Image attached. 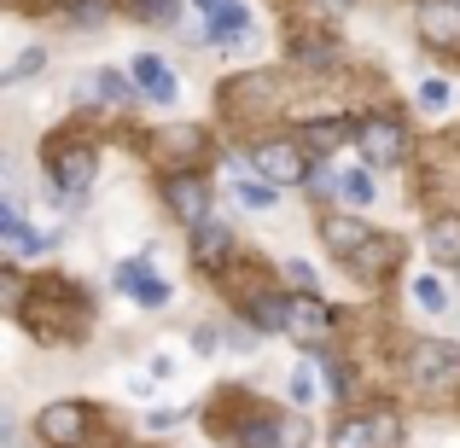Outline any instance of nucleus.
I'll return each mask as SVG.
<instances>
[{
	"label": "nucleus",
	"instance_id": "obj_2",
	"mask_svg": "<svg viewBox=\"0 0 460 448\" xmlns=\"http://www.w3.org/2000/svg\"><path fill=\"white\" fill-rule=\"evenodd\" d=\"M93 175H100V157H93L88 146H65L53 157V187L65 192V204L70 198H88L93 192Z\"/></svg>",
	"mask_w": 460,
	"mask_h": 448
},
{
	"label": "nucleus",
	"instance_id": "obj_22",
	"mask_svg": "<svg viewBox=\"0 0 460 448\" xmlns=\"http://www.w3.org/2000/svg\"><path fill=\"white\" fill-rule=\"evenodd\" d=\"M41 65H47V53H41V47H23V53L12 58L6 70H0V82H6V88H18V82H23V76H35Z\"/></svg>",
	"mask_w": 460,
	"mask_h": 448
},
{
	"label": "nucleus",
	"instance_id": "obj_20",
	"mask_svg": "<svg viewBox=\"0 0 460 448\" xmlns=\"http://www.w3.org/2000/svg\"><path fill=\"white\" fill-rule=\"evenodd\" d=\"M234 198L245 204V210H274V204H280V187H274V180H234Z\"/></svg>",
	"mask_w": 460,
	"mask_h": 448
},
{
	"label": "nucleus",
	"instance_id": "obj_28",
	"mask_svg": "<svg viewBox=\"0 0 460 448\" xmlns=\"http://www.w3.org/2000/svg\"><path fill=\"white\" fill-rule=\"evenodd\" d=\"M420 100H426L431 111H438V105H449V82H443V76H426V82H420Z\"/></svg>",
	"mask_w": 460,
	"mask_h": 448
},
{
	"label": "nucleus",
	"instance_id": "obj_12",
	"mask_svg": "<svg viewBox=\"0 0 460 448\" xmlns=\"http://www.w3.org/2000/svg\"><path fill=\"white\" fill-rule=\"evenodd\" d=\"M0 233H6V245H12V257H47V245H53V239L47 233H35V227H23V215H18V204H0Z\"/></svg>",
	"mask_w": 460,
	"mask_h": 448
},
{
	"label": "nucleus",
	"instance_id": "obj_13",
	"mask_svg": "<svg viewBox=\"0 0 460 448\" xmlns=\"http://www.w3.org/2000/svg\"><path fill=\"white\" fill-rule=\"evenodd\" d=\"M192 257H199V268H227V257H234V233L216 222H199V245H192Z\"/></svg>",
	"mask_w": 460,
	"mask_h": 448
},
{
	"label": "nucleus",
	"instance_id": "obj_15",
	"mask_svg": "<svg viewBox=\"0 0 460 448\" xmlns=\"http://www.w3.org/2000/svg\"><path fill=\"white\" fill-rule=\"evenodd\" d=\"M385 419H344L332 431V448H385Z\"/></svg>",
	"mask_w": 460,
	"mask_h": 448
},
{
	"label": "nucleus",
	"instance_id": "obj_10",
	"mask_svg": "<svg viewBox=\"0 0 460 448\" xmlns=\"http://www.w3.org/2000/svg\"><path fill=\"white\" fill-rule=\"evenodd\" d=\"M128 76H135V88L140 93H146V100L152 105H175V70H169L164 65V58H157V53H135V65H128Z\"/></svg>",
	"mask_w": 460,
	"mask_h": 448
},
{
	"label": "nucleus",
	"instance_id": "obj_26",
	"mask_svg": "<svg viewBox=\"0 0 460 448\" xmlns=\"http://www.w3.org/2000/svg\"><path fill=\"white\" fill-rule=\"evenodd\" d=\"M135 12H140L146 23H169V18L181 12V0H135Z\"/></svg>",
	"mask_w": 460,
	"mask_h": 448
},
{
	"label": "nucleus",
	"instance_id": "obj_17",
	"mask_svg": "<svg viewBox=\"0 0 460 448\" xmlns=\"http://www.w3.org/2000/svg\"><path fill=\"white\" fill-rule=\"evenodd\" d=\"M391 262H396V239H367V245L349 257V268L356 274H385Z\"/></svg>",
	"mask_w": 460,
	"mask_h": 448
},
{
	"label": "nucleus",
	"instance_id": "obj_14",
	"mask_svg": "<svg viewBox=\"0 0 460 448\" xmlns=\"http://www.w3.org/2000/svg\"><path fill=\"white\" fill-rule=\"evenodd\" d=\"M426 250H431L438 262H460V215H431Z\"/></svg>",
	"mask_w": 460,
	"mask_h": 448
},
{
	"label": "nucleus",
	"instance_id": "obj_18",
	"mask_svg": "<svg viewBox=\"0 0 460 448\" xmlns=\"http://www.w3.org/2000/svg\"><path fill=\"white\" fill-rule=\"evenodd\" d=\"M280 443H286L280 419H245L239 426V448H280Z\"/></svg>",
	"mask_w": 460,
	"mask_h": 448
},
{
	"label": "nucleus",
	"instance_id": "obj_31",
	"mask_svg": "<svg viewBox=\"0 0 460 448\" xmlns=\"http://www.w3.org/2000/svg\"><path fill=\"white\" fill-rule=\"evenodd\" d=\"M192 349H199V356H216V349H222V338H216L210 326H199V332H192Z\"/></svg>",
	"mask_w": 460,
	"mask_h": 448
},
{
	"label": "nucleus",
	"instance_id": "obj_33",
	"mask_svg": "<svg viewBox=\"0 0 460 448\" xmlns=\"http://www.w3.org/2000/svg\"><path fill=\"white\" fill-rule=\"evenodd\" d=\"M286 274H292L297 285H314V268H309V262H286Z\"/></svg>",
	"mask_w": 460,
	"mask_h": 448
},
{
	"label": "nucleus",
	"instance_id": "obj_25",
	"mask_svg": "<svg viewBox=\"0 0 460 448\" xmlns=\"http://www.w3.org/2000/svg\"><path fill=\"white\" fill-rule=\"evenodd\" d=\"M314 391H321V384H314V367H309V361H304V367H292V379H286V396H292L297 408H309Z\"/></svg>",
	"mask_w": 460,
	"mask_h": 448
},
{
	"label": "nucleus",
	"instance_id": "obj_21",
	"mask_svg": "<svg viewBox=\"0 0 460 448\" xmlns=\"http://www.w3.org/2000/svg\"><path fill=\"white\" fill-rule=\"evenodd\" d=\"M338 192H344L349 204H373V198H379V187H373L367 169H344V175H338Z\"/></svg>",
	"mask_w": 460,
	"mask_h": 448
},
{
	"label": "nucleus",
	"instance_id": "obj_34",
	"mask_svg": "<svg viewBox=\"0 0 460 448\" xmlns=\"http://www.w3.org/2000/svg\"><path fill=\"white\" fill-rule=\"evenodd\" d=\"M326 6H356V0H326Z\"/></svg>",
	"mask_w": 460,
	"mask_h": 448
},
{
	"label": "nucleus",
	"instance_id": "obj_3",
	"mask_svg": "<svg viewBox=\"0 0 460 448\" xmlns=\"http://www.w3.org/2000/svg\"><path fill=\"white\" fill-rule=\"evenodd\" d=\"M414 379L431 384V391H449V384H460V349L443 344V338H426V344L414 349Z\"/></svg>",
	"mask_w": 460,
	"mask_h": 448
},
{
	"label": "nucleus",
	"instance_id": "obj_27",
	"mask_svg": "<svg viewBox=\"0 0 460 448\" xmlns=\"http://www.w3.org/2000/svg\"><path fill=\"white\" fill-rule=\"evenodd\" d=\"M344 135H349V128H344V123H314V128H309V146H321V152H332V146H338V140H344Z\"/></svg>",
	"mask_w": 460,
	"mask_h": 448
},
{
	"label": "nucleus",
	"instance_id": "obj_9",
	"mask_svg": "<svg viewBox=\"0 0 460 448\" xmlns=\"http://www.w3.org/2000/svg\"><path fill=\"white\" fill-rule=\"evenodd\" d=\"M164 198H169V210L181 215V222H210V192H204V180L199 175H169L164 180Z\"/></svg>",
	"mask_w": 460,
	"mask_h": 448
},
{
	"label": "nucleus",
	"instance_id": "obj_16",
	"mask_svg": "<svg viewBox=\"0 0 460 448\" xmlns=\"http://www.w3.org/2000/svg\"><path fill=\"white\" fill-rule=\"evenodd\" d=\"M367 239H373V233H367L361 222H349V215H332V222H326V245H332V250H338L344 262L356 257V250L367 245Z\"/></svg>",
	"mask_w": 460,
	"mask_h": 448
},
{
	"label": "nucleus",
	"instance_id": "obj_11",
	"mask_svg": "<svg viewBox=\"0 0 460 448\" xmlns=\"http://www.w3.org/2000/svg\"><path fill=\"white\" fill-rule=\"evenodd\" d=\"M420 35L438 47L460 41V0H420Z\"/></svg>",
	"mask_w": 460,
	"mask_h": 448
},
{
	"label": "nucleus",
	"instance_id": "obj_4",
	"mask_svg": "<svg viewBox=\"0 0 460 448\" xmlns=\"http://www.w3.org/2000/svg\"><path fill=\"white\" fill-rule=\"evenodd\" d=\"M88 426H93L88 402H53V408H41V437L53 443V448H76L82 437H88Z\"/></svg>",
	"mask_w": 460,
	"mask_h": 448
},
{
	"label": "nucleus",
	"instance_id": "obj_24",
	"mask_svg": "<svg viewBox=\"0 0 460 448\" xmlns=\"http://www.w3.org/2000/svg\"><path fill=\"white\" fill-rule=\"evenodd\" d=\"M251 321H257L262 332H286V303L280 297H257L251 303Z\"/></svg>",
	"mask_w": 460,
	"mask_h": 448
},
{
	"label": "nucleus",
	"instance_id": "obj_19",
	"mask_svg": "<svg viewBox=\"0 0 460 448\" xmlns=\"http://www.w3.org/2000/svg\"><path fill=\"white\" fill-rule=\"evenodd\" d=\"M93 93H100L105 105H128L140 88H135V76H117V70H93Z\"/></svg>",
	"mask_w": 460,
	"mask_h": 448
},
{
	"label": "nucleus",
	"instance_id": "obj_29",
	"mask_svg": "<svg viewBox=\"0 0 460 448\" xmlns=\"http://www.w3.org/2000/svg\"><path fill=\"white\" fill-rule=\"evenodd\" d=\"M76 23H82V30H88V23L100 30V23H105V0H76Z\"/></svg>",
	"mask_w": 460,
	"mask_h": 448
},
{
	"label": "nucleus",
	"instance_id": "obj_30",
	"mask_svg": "<svg viewBox=\"0 0 460 448\" xmlns=\"http://www.w3.org/2000/svg\"><path fill=\"white\" fill-rule=\"evenodd\" d=\"M227 344H234L239 356H251V349H257V326H245V321H239L234 332H227Z\"/></svg>",
	"mask_w": 460,
	"mask_h": 448
},
{
	"label": "nucleus",
	"instance_id": "obj_1",
	"mask_svg": "<svg viewBox=\"0 0 460 448\" xmlns=\"http://www.w3.org/2000/svg\"><path fill=\"white\" fill-rule=\"evenodd\" d=\"M257 175L262 180H274V187H297V180H309L314 169H309V157L292 146V140H269V146H257Z\"/></svg>",
	"mask_w": 460,
	"mask_h": 448
},
{
	"label": "nucleus",
	"instance_id": "obj_7",
	"mask_svg": "<svg viewBox=\"0 0 460 448\" xmlns=\"http://www.w3.org/2000/svg\"><path fill=\"white\" fill-rule=\"evenodd\" d=\"M199 6V18H204V35H216V41H245L251 35V12H245V0H192Z\"/></svg>",
	"mask_w": 460,
	"mask_h": 448
},
{
	"label": "nucleus",
	"instance_id": "obj_6",
	"mask_svg": "<svg viewBox=\"0 0 460 448\" xmlns=\"http://www.w3.org/2000/svg\"><path fill=\"white\" fill-rule=\"evenodd\" d=\"M356 140H361V163L367 169H385V163L402 157V123L396 117H367Z\"/></svg>",
	"mask_w": 460,
	"mask_h": 448
},
{
	"label": "nucleus",
	"instance_id": "obj_23",
	"mask_svg": "<svg viewBox=\"0 0 460 448\" xmlns=\"http://www.w3.org/2000/svg\"><path fill=\"white\" fill-rule=\"evenodd\" d=\"M414 303H420L426 314H443V309H449V292H443V280L420 274V280H414Z\"/></svg>",
	"mask_w": 460,
	"mask_h": 448
},
{
	"label": "nucleus",
	"instance_id": "obj_5",
	"mask_svg": "<svg viewBox=\"0 0 460 448\" xmlns=\"http://www.w3.org/2000/svg\"><path fill=\"white\" fill-rule=\"evenodd\" d=\"M117 292L123 297H135L140 309H169V280H157L152 274V257H140V262H123V268H117Z\"/></svg>",
	"mask_w": 460,
	"mask_h": 448
},
{
	"label": "nucleus",
	"instance_id": "obj_32",
	"mask_svg": "<svg viewBox=\"0 0 460 448\" xmlns=\"http://www.w3.org/2000/svg\"><path fill=\"white\" fill-rule=\"evenodd\" d=\"M349 384H344V367H338V361H326V396H344Z\"/></svg>",
	"mask_w": 460,
	"mask_h": 448
},
{
	"label": "nucleus",
	"instance_id": "obj_8",
	"mask_svg": "<svg viewBox=\"0 0 460 448\" xmlns=\"http://www.w3.org/2000/svg\"><path fill=\"white\" fill-rule=\"evenodd\" d=\"M286 332H292L297 344H321V338H332V314H326V303H314L309 292L286 297Z\"/></svg>",
	"mask_w": 460,
	"mask_h": 448
}]
</instances>
